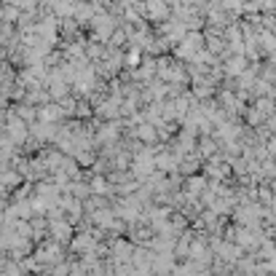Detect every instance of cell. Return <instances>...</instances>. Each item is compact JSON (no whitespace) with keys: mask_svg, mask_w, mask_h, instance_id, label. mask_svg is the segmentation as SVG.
Wrapping results in <instances>:
<instances>
[{"mask_svg":"<svg viewBox=\"0 0 276 276\" xmlns=\"http://www.w3.org/2000/svg\"><path fill=\"white\" fill-rule=\"evenodd\" d=\"M228 73H231V75H239L241 73V70H244V56H233L231 59V62H228Z\"/></svg>","mask_w":276,"mask_h":276,"instance_id":"cell-1","label":"cell"}]
</instances>
